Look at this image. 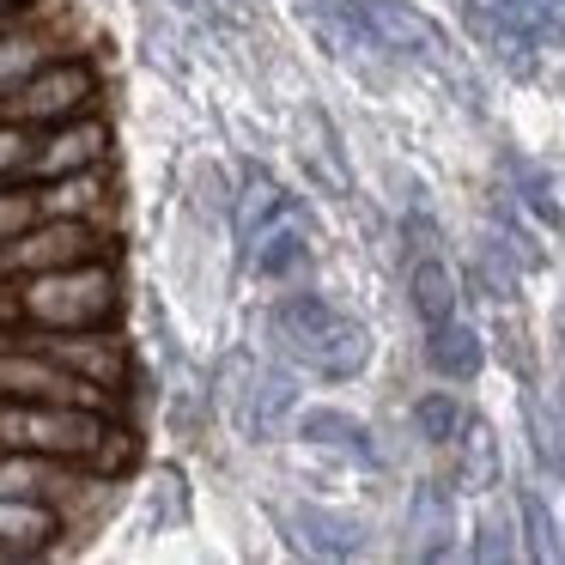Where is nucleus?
<instances>
[{
	"instance_id": "nucleus-5",
	"label": "nucleus",
	"mask_w": 565,
	"mask_h": 565,
	"mask_svg": "<svg viewBox=\"0 0 565 565\" xmlns=\"http://www.w3.org/2000/svg\"><path fill=\"white\" fill-rule=\"evenodd\" d=\"M31 201H38V220H92V225L122 232V189H116L110 164L43 177V183H31Z\"/></svg>"
},
{
	"instance_id": "nucleus-1",
	"label": "nucleus",
	"mask_w": 565,
	"mask_h": 565,
	"mask_svg": "<svg viewBox=\"0 0 565 565\" xmlns=\"http://www.w3.org/2000/svg\"><path fill=\"white\" fill-rule=\"evenodd\" d=\"M0 450H43V456H79L98 475H128L135 462V431L128 414H98L74 402H0Z\"/></svg>"
},
{
	"instance_id": "nucleus-3",
	"label": "nucleus",
	"mask_w": 565,
	"mask_h": 565,
	"mask_svg": "<svg viewBox=\"0 0 565 565\" xmlns=\"http://www.w3.org/2000/svg\"><path fill=\"white\" fill-rule=\"evenodd\" d=\"M104 98V79L86 55H55V62L31 67L19 86L0 92V122H19V128H50L67 122V116H86L98 110Z\"/></svg>"
},
{
	"instance_id": "nucleus-2",
	"label": "nucleus",
	"mask_w": 565,
	"mask_h": 565,
	"mask_svg": "<svg viewBox=\"0 0 565 565\" xmlns=\"http://www.w3.org/2000/svg\"><path fill=\"white\" fill-rule=\"evenodd\" d=\"M13 292L31 329H116L128 310L122 262H74V268L25 274L13 280Z\"/></svg>"
},
{
	"instance_id": "nucleus-7",
	"label": "nucleus",
	"mask_w": 565,
	"mask_h": 565,
	"mask_svg": "<svg viewBox=\"0 0 565 565\" xmlns=\"http://www.w3.org/2000/svg\"><path fill=\"white\" fill-rule=\"evenodd\" d=\"M55 55H79L74 31H55V25H43V19L7 25V31H0V92L19 86V79H25L31 67L55 62Z\"/></svg>"
},
{
	"instance_id": "nucleus-8",
	"label": "nucleus",
	"mask_w": 565,
	"mask_h": 565,
	"mask_svg": "<svg viewBox=\"0 0 565 565\" xmlns=\"http://www.w3.org/2000/svg\"><path fill=\"white\" fill-rule=\"evenodd\" d=\"M38 220V201H31V183H0V237L25 232Z\"/></svg>"
},
{
	"instance_id": "nucleus-4",
	"label": "nucleus",
	"mask_w": 565,
	"mask_h": 565,
	"mask_svg": "<svg viewBox=\"0 0 565 565\" xmlns=\"http://www.w3.org/2000/svg\"><path fill=\"white\" fill-rule=\"evenodd\" d=\"M116 159V135L98 110L86 116H67V122L38 128L31 140V164H25V183H43V177H67V171H92V164H110Z\"/></svg>"
},
{
	"instance_id": "nucleus-6",
	"label": "nucleus",
	"mask_w": 565,
	"mask_h": 565,
	"mask_svg": "<svg viewBox=\"0 0 565 565\" xmlns=\"http://www.w3.org/2000/svg\"><path fill=\"white\" fill-rule=\"evenodd\" d=\"M62 535H74V523L50 499H0V559L62 553Z\"/></svg>"
}]
</instances>
